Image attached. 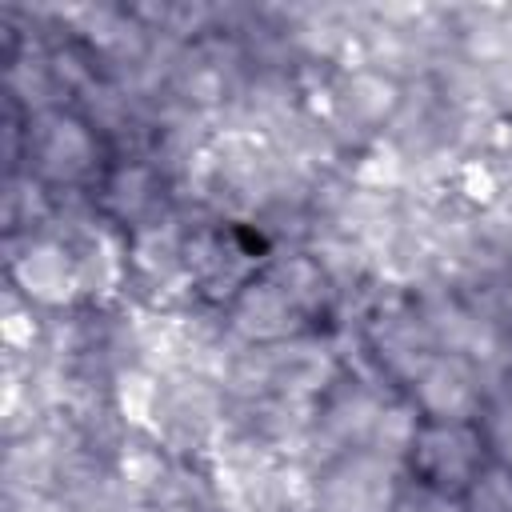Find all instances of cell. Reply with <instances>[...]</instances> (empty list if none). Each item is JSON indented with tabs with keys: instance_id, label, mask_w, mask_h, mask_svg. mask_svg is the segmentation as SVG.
<instances>
[{
	"instance_id": "cell-1",
	"label": "cell",
	"mask_w": 512,
	"mask_h": 512,
	"mask_svg": "<svg viewBox=\"0 0 512 512\" xmlns=\"http://www.w3.org/2000/svg\"><path fill=\"white\" fill-rule=\"evenodd\" d=\"M236 320H240L244 332L280 336V332H288V324H292V296H288L280 284H256V288L244 292Z\"/></svg>"
},
{
	"instance_id": "cell-2",
	"label": "cell",
	"mask_w": 512,
	"mask_h": 512,
	"mask_svg": "<svg viewBox=\"0 0 512 512\" xmlns=\"http://www.w3.org/2000/svg\"><path fill=\"white\" fill-rule=\"evenodd\" d=\"M420 460L440 484L464 480L472 468V440L460 428H436L420 440Z\"/></svg>"
},
{
	"instance_id": "cell-3",
	"label": "cell",
	"mask_w": 512,
	"mask_h": 512,
	"mask_svg": "<svg viewBox=\"0 0 512 512\" xmlns=\"http://www.w3.org/2000/svg\"><path fill=\"white\" fill-rule=\"evenodd\" d=\"M420 400H424L432 412L456 420V416L472 404V380L464 376L460 364H436V368H428L424 380H420Z\"/></svg>"
},
{
	"instance_id": "cell-4",
	"label": "cell",
	"mask_w": 512,
	"mask_h": 512,
	"mask_svg": "<svg viewBox=\"0 0 512 512\" xmlns=\"http://www.w3.org/2000/svg\"><path fill=\"white\" fill-rule=\"evenodd\" d=\"M20 276H24L28 292H36L40 300L68 296V260L60 248H32L28 260L20 264Z\"/></svg>"
},
{
	"instance_id": "cell-5",
	"label": "cell",
	"mask_w": 512,
	"mask_h": 512,
	"mask_svg": "<svg viewBox=\"0 0 512 512\" xmlns=\"http://www.w3.org/2000/svg\"><path fill=\"white\" fill-rule=\"evenodd\" d=\"M120 472H124L128 484L152 488V484H160V476H164V460H160L156 452H148V448H132V452L120 460Z\"/></svg>"
},
{
	"instance_id": "cell-6",
	"label": "cell",
	"mask_w": 512,
	"mask_h": 512,
	"mask_svg": "<svg viewBox=\"0 0 512 512\" xmlns=\"http://www.w3.org/2000/svg\"><path fill=\"white\" fill-rule=\"evenodd\" d=\"M476 504L484 512H512V476L508 472H488L476 484Z\"/></svg>"
},
{
	"instance_id": "cell-7",
	"label": "cell",
	"mask_w": 512,
	"mask_h": 512,
	"mask_svg": "<svg viewBox=\"0 0 512 512\" xmlns=\"http://www.w3.org/2000/svg\"><path fill=\"white\" fill-rule=\"evenodd\" d=\"M464 188H468V196H472V200H492V192H496L492 172H488V168H480L476 160H472V164H464Z\"/></svg>"
},
{
	"instance_id": "cell-8",
	"label": "cell",
	"mask_w": 512,
	"mask_h": 512,
	"mask_svg": "<svg viewBox=\"0 0 512 512\" xmlns=\"http://www.w3.org/2000/svg\"><path fill=\"white\" fill-rule=\"evenodd\" d=\"M496 444H500V448H504V456L512 460V412L496 420Z\"/></svg>"
}]
</instances>
